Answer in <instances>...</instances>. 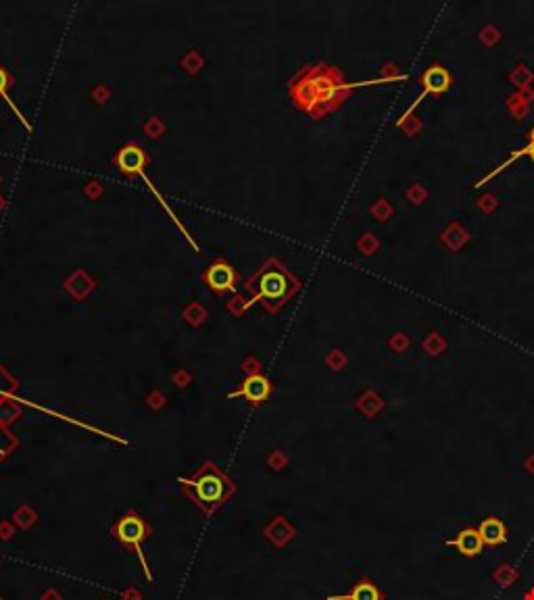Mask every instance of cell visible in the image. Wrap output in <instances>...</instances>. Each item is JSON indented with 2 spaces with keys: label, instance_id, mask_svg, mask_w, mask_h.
<instances>
[{
  "label": "cell",
  "instance_id": "1",
  "mask_svg": "<svg viewBox=\"0 0 534 600\" xmlns=\"http://www.w3.org/2000/svg\"><path fill=\"white\" fill-rule=\"evenodd\" d=\"M355 84H349L343 71L328 63L305 65L288 81V96L300 113L322 119L338 111Z\"/></svg>",
  "mask_w": 534,
  "mask_h": 600
},
{
  "label": "cell",
  "instance_id": "2",
  "mask_svg": "<svg viewBox=\"0 0 534 600\" xmlns=\"http://www.w3.org/2000/svg\"><path fill=\"white\" fill-rule=\"evenodd\" d=\"M178 483L184 494L190 498V502L205 517L215 515L236 492V483L211 461L203 463V467L196 474L188 478L184 476L178 478Z\"/></svg>",
  "mask_w": 534,
  "mask_h": 600
},
{
  "label": "cell",
  "instance_id": "3",
  "mask_svg": "<svg viewBox=\"0 0 534 600\" xmlns=\"http://www.w3.org/2000/svg\"><path fill=\"white\" fill-rule=\"evenodd\" d=\"M246 288L250 292L248 304L261 302L267 313H278L300 290V282L278 259H269L250 275Z\"/></svg>",
  "mask_w": 534,
  "mask_h": 600
},
{
  "label": "cell",
  "instance_id": "4",
  "mask_svg": "<svg viewBox=\"0 0 534 600\" xmlns=\"http://www.w3.org/2000/svg\"><path fill=\"white\" fill-rule=\"evenodd\" d=\"M151 534H153V530H151V526H148V521L140 515V513H136V511H127L125 515H121L117 521H115V526H113V536H115V540L123 546V548H127V550H132V552H136L138 554V559H140V565H142V571H144V575H146V580L148 582H153V573H151V569H148V563H146V556H144V542L151 538Z\"/></svg>",
  "mask_w": 534,
  "mask_h": 600
},
{
  "label": "cell",
  "instance_id": "5",
  "mask_svg": "<svg viewBox=\"0 0 534 600\" xmlns=\"http://www.w3.org/2000/svg\"><path fill=\"white\" fill-rule=\"evenodd\" d=\"M113 163H115V167H117L119 171L123 174V176H129V178H134V176H140L142 180L146 181V185L155 192V196L159 198V202L163 204V209L170 213V217L176 221L179 226L178 217L172 213V209L161 200V194H159V190H155V185L151 183V180L146 178V174H144V169H146V165H148V157H146V152H144V148L140 146V144H136V142H132V144H125V146H121L117 150V155L113 157ZM179 230L186 234V230L179 226Z\"/></svg>",
  "mask_w": 534,
  "mask_h": 600
},
{
  "label": "cell",
  "instance_id": "6",
  "mask_svg": "<svg viewBox=\"0 0 534 600\" xmlns=\"http://www.w3.org/2000/svg\"><path fill=\"white\" fill-rule=\"evenodd\" d=\"M419 81H421V92L417 94V98L412 103V107L405 111V115L399 119L397 125H401L407 117H412V113L416 111L417 105H419L421 100H426L428 96L445 94V92L453 86V75H451L445 67H440V65H430V67L421 73V79H419Z\"/></svg>",
  "mask_w": 534,
  "mask_h": 600
},
{
  "label": "cell",
  "instance_id": "7",
  "mask_svg": "<svg viewBox=\"0 0 534 600\" xmlns=\"http://www.w3.org/2000/svg\"><path fill=\"white\" fill-rule=\"evenodd\" d=\"M203 282L215 294H230L236 292L238 273L236 269L226 259H215L203 273Z\"/></svg>",
  "mask_w": 534,
  "mask_h": 600
},
{
  "label": "cell",
  "instance_id": "8",
  "mask_svg": "<svg viewBox=\"0 0 534 600\" xmlns=\"http://www.w3.org/2000/svg\"><path fill=\"white\" fill-rule=\"evenodd\" d=\"M272 390H274V388H272V381H269L265 375L253 373V375H248V377L238 386V390L228 394V398H242L246 405L259 407V405H263V403L269 398Z\"/></svg>",
  "mask_w": 534,
  "mask_h": 600
},
{
  "label": "cell",
  "instance_id": "9",
  "mask_svg": "<svg viewBox=\"0 0 534 600\" xmlns=\"http://www.w3.org/2000/svg\"><path fill=\"white\" fill-rule=\"evenodd\" d=\"M447 546H455L466 556H476L478 552H482L484 542H482V536L478 530H464V532H459L457 538L447 540Z\"/></svg>",
  "mask_w": 534,
  "mask_h": 600
},
{
  "label": "cell",
  "instance_id": "10",
  "mask_svg": "<svg viewBox=\"0 0 534 600\" xmlns=\"http://www.w3.org/2000/svg\"><path fill=\"white\" fill-rule=\"evenodd\" d=\"M326 600H380V590L369 582V580H361L351 588V592L347 594H332Z\"/></svg>",
  "mask_w": 534,
  "mask_h": 600
},
{
  "label": "cell",
  "instance_id": "11",
  "mask_svg": "<svg viewBox=\"0 0 534 600\" xmlns=\"http://www.w3.org/2000/svg\"><path fill=\"white\" fill-rule=\"evenodd\" d=\"M480 536H482V542L488 544V546H497V544H503L507 540V530L505 526L499 521V519H486L482 521L480 526Z\"/></svg>",
  "mask_w": 534,
  "mask_h": 600
},
{
  "label": "cell",
  "instance_id": "12",
  "mask_svg": "<svg viewBox=\"0 0 534 600\" xmlns=\"http://www.w3.org/2000/svg\"><path fill=\"white\" fill-rule=\"evenodd\" d=\"M522 157H530V159H533V161H534V127H533V129H530V144H528V146H524L522 150H516V152H511V155H509V159H507L505 163H501V165H499V167H497L495 171H490L488 176H484L482 180L476 183V188L484 185L486 181L492 180V178H495L497 174H501L503 169H507V167H509V165H511L514 161H518V159H522Z\"/></svg>",
  "mask_w": 534,
  "mask_h": 600
},
{
  "label": "cell",
  "instance_id": "13",
  "mask_svg": "<svg viewBox=\"0 0 534 600\" xmlns=\"http://www.w3.org/2000/svg\"><path fill=\"white\" fill-rule=\"evenodd\" d=\"M17 438L8 431V427H4L2 423H0V463L17 448Z\"/></svg>",
  "mask_w": 534,
  "mask_h": 600
},
{
  "label": "cell",
  "instance_id": "14",
  "mask_svg": "<svg viewBox=\"0 0 534 600\" xmlns=\"http://www.w3.org/2000/svg\"><path fill=\"white\" fill-rule=\"evenodd\" d=\"M17 388H19V381H17L13 375H8V373L0 367V405H2L4 398L13 396V392H15Z\"/></svg>",
  "mask_w": 534,
  "mask_h": 600
},
{
  "label": "cell",
  "instance_id": "15",
  "mask_svg": "<svg viewBox=\"0 0 534 600\" xmlns=\"http://www.w3.org/2000/svg\"><path fill=\"white\" fill-rule=\"evenodd\" d=\"M8 88H11V73L4 69V65H0V98L6 96Z\"/></svg>",
  "mask_w": 534,
  "mask_h": 600
},
{
  "label": "cell",
  "instance_id": "16",
  "mask_svg": "<svg viewBox=\"0 0 534 600\" xmlns=\"http://www.w3.org/2000/svg\"><path fill=\"white\" fill-rule=\"evenodd\" d=\"M526 469H528V474H533L534 476V455L528 457V461H526Z\"/></svg>",
  "mask_w": 534,
  "mask_h": 600
}]
</instances>
